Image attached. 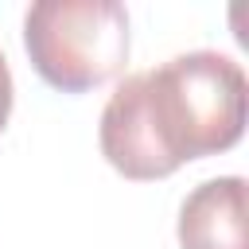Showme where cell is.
Listing matches in <instances>:
<instances>
[{"label": "cell", "instance_id": "4", "mask_svg": "<svg viewBox=\"0 0 249 249\" xmlns=\"http://www.w3.org/2000/svg\"><path fill=\"white\" fill-rule=\"evenodd\" d=\"M8 113H12V70H8V58L0 51V132L8 124Z\"/></svg>", "mask_w": 249, "mask_h": 249}, {"label": "cell", "instance_id": "3", "mask_svg": "<svg viewBox=\"0 0 249 249\" xmlns=\"http://www.w3.org/2000/svg\"><path fill=\"white\" fill-rule=\"evenodd\" d=\"M179 245L183 249H249L245 222V179L218 175L198 183L179 206Z\"/></svg>", "mask_w": 249, "mask_h": 249}, {"label": "cell", "instance_id": "2", "mask_svg": "<svg viewBox=\"0 0 249 249\" xmlns=\"http://www.w3.org/2000/svg\"><path fill=\"white\" fill-rule=\"evenodd\" d=\"M23 47L47 86L86 93L124 74L128 12L117 0H43L23 16Z\"/></svg>", "mask_w": 249, "mask_h": 249}, {"label": "cell", "instance_id": "1", "mask_svg": "<svg viewBox=\"0 0 249 249\" xmlns=\"http://www.w3.org/2000/svg\"><path fill=\"white\" fill-rule=\"evenodd\" d=\"M245 70L218 51H187L128 74L101 109V156L124 179H167L187 160L218 156L245 132Z\"/></svg>", "mask_w": 249, "mask_h": 249}]
</instances>
